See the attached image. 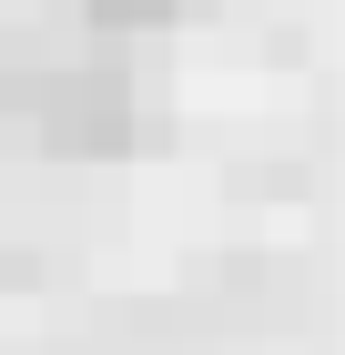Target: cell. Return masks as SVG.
I'll return each instance as SVG.
<instances>
[{
	"label": "cell",
	"mask_w": 345,
	"mask_h": 355,
	"mask_svg": "<svg viewBox=\"0 0 345 355\" xmlns=\"http://www.w3.org/2000/svg\"><path fill=\"white\" fill-rule=\"evenodd\" d=\"M31 122H41V153H133V82L112 61H71L51 82H31Z\"/></svg>",
	"instance_id": "cell-1"
},
{
	"label": "cell",
	"mask_w": 345,
	"mask_h": 355,
	"mask_svg": "<svg viewBox=\"0 0 345 355\" xmlns=\"http://www.w3.org/2000/svg\"><path fill=\"white\" fill-rule=\"evenodd\" d=\"M173 21H183V0H81V31L92 41H153Z\"/></svg>",
	"instance_id": "cell-2"
}]
</instances>
